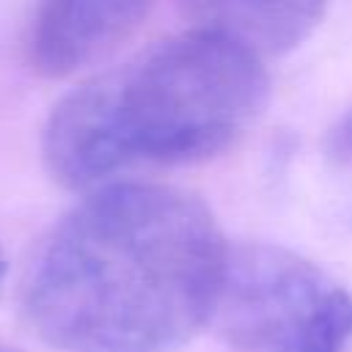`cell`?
<instances>
[{
    "label": "cell",
    "instance_id": "6da1fadb",
    "mask_svg": "<svg viewBox=\"0 0 352 352\" xmlns=\"http://www.w3.org/2000/svg\"><path fill=\"white\" fill-rule=\"evenodd\" d=\"M226 253L198 195L118 182L82 195L36 245L19 314L60 352H176L209 324Z\"/></svg>",
    "mask_w": 352,
    "mask_h": 352
},
{
    "label": "cell",
    "instance_id": "7a4b0ae2",
    "mask_svg": "<svg viewBox=\"0 0 352 352\" xmlns=\"http://www.w3.org/2000/svg\"><path fill=\"white\" fill-rule=\"evenodd\" d=\"M270 96L264 60L190 28L69 91L41 132L47 173L66 190L132 182L140 168L206 162L231 148Z\"/></svg>",
    "mask_w": 352,
    "mask_h": 352
},
{
    "label": "cell",
    "instance_id": "3957f363",
    "mask_svg": "<svg viewBox=\"0 0 352 352\" xmlns=\"http://www.w3.org/2000/svg\"><path fill=\"white\" fill-rule=\"evenodd\" d=\"M209 324L236 352H346L352 294L283 245H228Z\"/></svg>",
    "mask_w": 352,
    "mask_h": 352
},
{
    "label": "cell",
    "instance_id": "277c9868",
    "mask_svg": "<svg viewBox=\"0 0 352 352\" xmlns=\"http://www.w3.org/2000/svg\"><path fill=\"white\" fill-rule=\"evenodd\" d=\"M157 0H38L28 58L47 80L74 77L116 55L146 22Z\"/></svg>",
    "mask_w": 352,
    "mask_h": 352
},
{
    "label": "cell",
    "instance_id": "5b68a950",
    "mask_svg": "<svg viewBox=\"0 0 352 352\" xmlns=\"http://www.w3.org/2000/svg\"><path fill=\"white\" fill-rule=\"evenodd\" d=\"M330 0H182L192 28L226 36L253 55L272 58L300 47Z\"/></svg>",
    "mask_w": 352,
    "mask_h": 352
},
{
    "label": "cell",
    "instance_id": "8992f818",
    "mask_svg": "<svg viewBox=\"0 0 352 352\" xmlns=\"http://www.w3.org/2000/svg\"><path fill=\"white\" fill-rule=\"evenodd\" d=\"M327 154L338 165H352V110L333 126L327 138Z\"/></svg>",
    "mask_w": 352,
    "mask_h": 352
},
{
    "label": "cell",
    "instance_id": "52a82bcc",
    "mask_svg": "<svg viewBox=\"0 0 352 352\" xmlns=\"http://www.w3.org/2000/svg\"><path fill=\"white\" fill-rule=\"evenodd\" d=\"M3 275H6V256H3V250H0V283H3Z\"/></svg>",
    "mask_w": 352,
    "mask_h": 352
},
{
    "label": "cell",
    "instance_id": "ba28073f",
    "mask_svg": "<svg viewBox=\"0 0 352 352\" xmlns=\"http://www.w3.org/2000/svg\"><path fill=\"white\" fill-rule=\"evenodd\" d=\"M0 352H19V349H14V346H6V344H0Z\"/></svg>",
    "mask_w": 352,
    "mask_h": 352
}]
</instances>
